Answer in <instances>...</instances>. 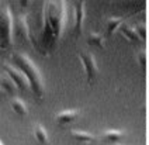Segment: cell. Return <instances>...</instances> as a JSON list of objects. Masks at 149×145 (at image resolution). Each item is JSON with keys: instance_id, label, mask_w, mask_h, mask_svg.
<instances>
[{"instance_id": "cell-11", "label": "cell", "mask_w": 149, "mask_h": 145, "mask_svg": "<svg viewBox=\"0 0 149 145\" xmlns=\"http://www.w3.org/2000/svg\"><path fill=\"white\" fill-rule=\"evenodd\" d=\"M123 137H124V132L121 130H107V131H104L101 134V141L113 145V144H118Z\"/></svg>"}, {"instance_id": "cell-2", "label": "cell", "mask_w": 149, "mask_h": 145, "mask_svg": "<svg viewBox=\"0 0 149 145\" xmlns=\"http://www.w3.org/2000/svg\"><path fill=\"white\" fill-rule=\"evenodd\" d=\"M11 65H14L30 82L31 93L35 99L41 100L45 94V83L40 68L33 62V59L24 52H13L11 54Z\"/></svg>"}, {"instance_id": "cell-1", "label": "cell", "mask_w": 149, "mask_h": 145, "mask_svg": "<svg viewBox=\"0 0 149 145\" xmlns=\"http://www.w3.org/2000/svg\"><path fill=\"white\" fill-rule=\"evenodd\" d=\"M66 24V3L65 1H44L42 4L41 41L42 54L49 55V49L59 43Z\"/></svg>"}, {"instance_id": "cell-4", "label": "cell", "mask_w": 149, "mask_h": 145, "mask_svg": "<svg viewBox=\"0 0 149 145\" xmlns=\"http://www.w3.org/2000/svg\"><path fill=\"white\" fill-rule=\"evenodd\" d=\"M14 38H18L24 44H30L35 51H40V44L37 43L35 37L31 33L30 23H28V16L25 13H20L14 16Z\"/></svg>"}, {"instance_id": "cell-16", "label": "cell", "mask_w": 149, "mask_h": 145, "mask_svg": "<svg viewBox=\"0 0 149 145\" xmlns=\"http://www.w3.org/2000/svg\"><path fill=\"white\" fill-rule=\"evenodd\" d=\"M123 18L121 17H108L107 23H106V28H107V35H113L117 28L123 26Z\"/></svg>"}, {"instance_id": "cell-10", "label": "cell", "mask_w": 149, "mask_h": 145, "mask_svg": "<svg viewBox=\"0 0 149 145\" xmlns=\"http://www.w3.org/2000/svg\"><path fill=\"white\" fill-rule=\"evenodd\" d=\"M70 137L73 138L76 142H79V144H90L94 141V135L90 134L89 131H83V130H72L70 131Z\"/></svg>"}, {"instance_id": "cell-20", "label": "cell", "mask_w": 149, "mask_h": 145, "mask_svg": "<svg viewBox=\"0 0 149 145\" xmlns=\"http://www.w3.org/2000/svg\"><path fill=\"white\" fill-rule=\"evenodd\" d=\"M0 93H1V90H0Z\"/></svg>"}, {"instance_id": "cell-9", "label": "cell", "mask_w": 149, "mask_h": 145, "mask_svg": "<svg viewBox=\"0 0 149 145\" xmlns=\"http://www.w3.org/2000/svg\"><path fill=\"white\" fill-rule=\"evenodd\" d=\"M0 90L3 93H6L7 96H14L18 92L17 86L14 85V82L10 79V77L4 73V75H0Z\"/></svg>"}, {"instance_id": "cell-12", "label": "cell", "mask_w": 149, "mask_h": 145, "mask_svg": "<svg viewBox=\"0 0 149 145\" xmlns=\"http://www.w3.org/2000/svg\"><path fill=\"white\" fill-rule=\"evenodd\" d=\"M33 137L40 145H48L49 144V135H48L47 130H45V127H44L42 124H37V125L34 127Z\"/></svg>"}, {"instance_id": "cell-15", "label": "cell", "mask_w": 149, "mask_h": 145, "mask_svg": "<svg viewBox=\"0 0 149 145\" xmlns=\"http://www.w3.org/2000/svg\"><path fill=\"white\" fill-rule=\"evenodd\" d=\"M120 33L131 43H138L139 41V34H138L136 28H134L132 26H127V24L121 26L120 27Z\"/></svg>"}, {"instance_id": "cell-14", "label": "cell", "mask_w": 149, "mask_h": 145, "mask_svg": "<svg viewBox=\"0 0 149 145\" xmlns=\"http://www.w3.org/2000/svg\"><path fill=\"white\" fill-rule=\"evenodd\" d=\"M87 43L91 47H97L99 49H104L106 48V37L100 33H94L91 31L89 37H87Z\"/></svg>"}, {"instance_id": "cell-7", "label": "cell", "mask_w": 149, "mask_h": 145, "mask_svg": "<svg viewBox=\"0 0 149 145\" xmlns=\"http://www.w3.org/2000/svg\"><path fill=\"white\" fill-rule=\"evenodd\" d=\"M73 10H74V35L80 37L83 33V23H84V10H86L84 1H76L73 6Z\"/></svg>"}, {"instance_id": "cell-5", "label": "cell", "mask_w": 149, "mask_h": 145, "mask_svg": "<svg viewBox=\"0 0 149 145\" xmlns=\"http://www.w3.org/2000/svg\"><path fill=\"white\" fill-rule=\"evenodd\" d=\"M79 61H80L83 69H84L87 82H89L90 85H93V82L99 76V65H97L96 56L89 51L79 52Z\"/></svg>"}, {"instance_id": "cell-13", "label": "cell", "mask_w": 149, "mask_h": 145, "mask_svg": "<svg viewBox=\"0 0 149 145\" xmlns=\"http://www.w3.org/2000/svg\"><path fill=\"white\" fill-rule=\"evenodd\" d=\"M10 107H11V110L14 111L17 116H20V117L28 116V107H27V104H25L21 99H18V97H14V99L11 100Z\"/></svg>"}, {"instance_id": "cell-19", "label": "cell", "mask_w": 149, "mask_h": 145, "mask_svg": "<svg viewBox=\"0 0 149 145\" xmlns=\"http://www.w3.org/2000/svg\"><path fill=\"white\" fill-rule=\"evenodd\" d=\"M0 145H4V144H3V142H1V141H0Z\"/></svg>"}, {"instance_id": "cell-18", "label": "cell", "mask_w": 149, "mask_h": 145, "mask_svg": "<svg viewBox=\"0 0 149 145\" xmlns=\"http://www.w3.org/2000/svg\"><path fill=\"white\" fill-rule=\"evenodd\" d=\"M113 145H123V144H113Z\"/></svg>"}, {"instance_id": "cell-3", "label": "cell", "mask_w": 149, "mask_h": 145, "mask_svg": "<svg viewBox=\"0 0 149 145\" xmlns=\"http://www.w3.org/2000/svg\"><path fill=\"white\" fill-rule=\"evenodd\" d=\"M14 45V14L7 3L0 1V51H10Z\"/></svg>"}, {"instance_id": "cell-17", "label": "cell", "mask_w": 149, "mask_h": 145, "mask_svg": "<svg viewBox=\"0 0 149 145\" xmlns=\"http://www.w3.org/2000/svg\"><path fill=\"white\" fill-rule=\"evenodd\" d=\"M20 3H21V6H23V7L28 6V1H20Z\"/></svg>"}, {"instance_id": "cell-6", "label": "cell", "mask_w": 149, "mask_h": 145, "mask_svg": "<svg viewBox=\"0 0 149 145\" xmlns=\"http://www.w3.org/2000/svg\"><path fill=\"white\" fill-rule=\"evenodd\" d=\"M3 68H4V73L14 82V85L17 86L18 92H27V90H31L30 82H28L27 77L21 73V70H18L14 65H11V63H8V62L3 63Z\"/></svg>"}, {"instance_id": "cell-8", "label": "cell", "mask_w": 149, "mask_h": 145, "mask_svg": "<svg viewBox=\"0 0 149 145\" xmlns=\"http://www.w3.org/2000/svg\"><path fill=\"white\" fill-rule=\"evenodd\" d=\"M77 116H79V111L77 110H72V109H69V110H63V111H59L58 114L55 116V121H56V124L61 125V127H63V125H69V124H72L74 120L77 119Z\"/></svg>"}]
</instances>
